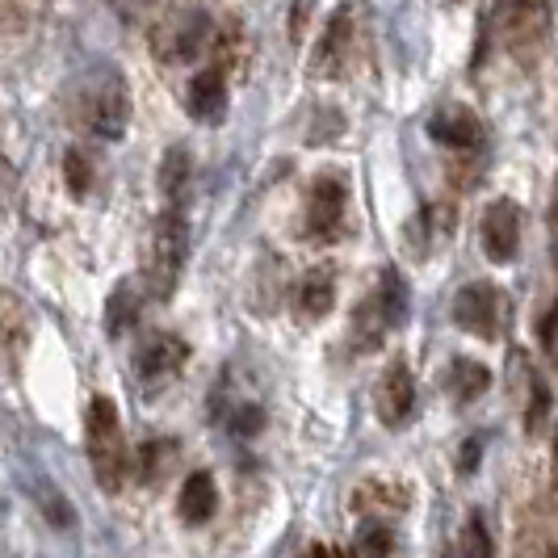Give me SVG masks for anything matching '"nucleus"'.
Returning <instances> with one entry per match:
<instances>
[{
    "label": "nucleus",
    "instance_id": "obj_18",
    "mask_svg": "<svg viewBox=\"0 0 558 558\" xmlns=\"http://www.w3.org/2000/svg\"><path fill=\"white\" fill-rule=\"evenodd\" d=\"M63 168H68V190H72L76 197L88 194V181H93V172H88V160H84L76 147L63 156Z\"/></svg>",
    "mask_w": 558,
    "mask_h": 558
},
{
    "label": "nucleus",
    "instance_id": "obj_20",
    "mask_svg": "<svg viewBox=\"0 0 558 558\" xmlns=\"http://www.w3.org/2000/svg\"><path fill=\"white\" fill-rule=\"evenodd\" d=\"M38 504H43V512H47V517L56 521L59 530H68V525H72V508H68V504L59 500V492H56V487H47V492L38 496Z\"/></svg>",
    "mask_w": 558,
    "mask_h": 558
},
{
    "label": "nucleus",
    "instance_id": "obj_21",
    "mask_svg": "<svg viewBox=\"0 0 558 558\" xmlns=\"http://www.w3.org/2000/svg\"><path fill=\"white\" fill-rule=\"evenodd\" d=\"M466 555H492V537L483 530V517L471 512V525H466V546H462Z\"/></svg>",
    "mask_w": 558,
    "mask_h": 558
},
{
    "label": "nucleus",
    "instance_id": "obj_17",
    "mask_svg": "<svg viewBox=\"0 0 558 558\" xmlns=\"http://www.w3.org/2000/svg\"><path fill=\"white\" fill-rule=\"evenodd\" d=\"M185 181H190V147H168L165 165H160V190H165L168 202H177Z\"/></svg>",
    "mask_w": 558,
    "mask_h": 558
},
{
    "label": "nucleus",
    "instance_id": "obj_12",
    "mask_svg": "<svg viewBox=\"0 0 558 558\" xmlns=\"http://www.w3.org/2000/svg\"><path fill=\"white\" fill-rule=\"evenodd\" d=\"M135 290H140L135 278H122L110 290V299H106V332L110 336H126L131 328H135L140 307H143V299L135 294Z\"/></svg>",
    "mask_w": 558,
    "mask_h": 558
},
{
    "label": "nucleus",
    "instance_id": "obj_2",
    "mask_svg": "<svg viewBox=\"0 0 558 558\" xmlns=\"http://www.w3.org/2000/svg\"><path fill=\"white\" fill-rule=\"evenodd\" d=\"M84 441H88V462L93 475L106 492H118L126 483V437H122V420L106 395H97L88 403L84 416Z\"/></svg>",
    "mask_w": 558,
    "mask_h": 558
},
{
    "label": "nucleus",
    "instance_id": "obj_22",
    "mask_svg": "<svg viewBox=\"0 0 558 558\" xmlns=\"http://www.w3.org/2000/svg\"><path fill=\"white\" fill-rule=\"evenodd\" d=\"M260 424H265V412H260V408H240V412L231 416V428H235L240 437H252V433H260Z\"/></svg>",
    "mask_w": 558,
    "mask_h": 558
},
{
    "label": "nucleus",
    "instance_id": "obj_15",
    "mask_svg": "<svg viewBox=\"0 0 558 558\" xmlns=\"http://www.w3.org/2000/svg\"><path fill=\"white\" fill-rule=\"evenodd\" d=\"M374 303L383 307V315H387V324H391V328H399V324L408 319V286H403V278H399L395 269H387V274L378 278Z\"/></svg>",
    "mask_w": 558,
    "mask_h": 558
},
{
    "label": "nucleus",
    "instance_id": "obj_10",
    "mask_svg": "<svg viewBox=\"0 0 558 558\" xmlns=\"http://www.w3.org/2000/svg\"><path fill=\"white\" fill-rule=\"evenodd\" d=\"M185 106L194 113L197 122H219L227 113V81L219 68H206L197 72L190 88H185Z\"/></svg>",
    "mask_w": 558,
    "mask_h": 558
},
{
    "label": "nucleus",
    "instance_id": "obj_4",
    "mask_svg": "<svg viewBox=\"0 0 558 558\" xmlns=\"http://www.w3.org/2000/svg\"><path fill=\"white\" fill-rule=\"evenodd\" d=\"M453 324L466 328V332L483 336V340H496L508 324V299H504L500 286L492 281H471L458 290L453 299Z\"/></svg>",
    "mask_w": 558,
    "mask_h": 558
},
{
    "label": "nucleus",
    "instance_id": "obj_5",
    "mask_svg": "<svg viewBox=\"0 0 558 558\" xmlns=\"http://www.w3.org/2000/svg\"><path fill=\"white\" fill-rule=\"evenodd\" d=\"M521 227H525V210L512 197H496L483 210V252L496 265H512L517 248H521Z\"/></svg>",
    "mask_w": 558,
    "mask_h": 558
},
{
    "label": "nucleus",
    "instance_id": "obj_9",
    "mask_svg": "<svg viewBox=\"0 0 558 558\" xmlns=\"http://www.w3.org/2000/svg\"><path fill=\"white\" fill-rule=\"evenodd\" d=\"M428 135L441 143V147H453V151H466V147H475L483 140L478 118L471 110H462V106H446V110L433 113L428 118Z\"/></svg>",
    "mask_w": 558,
    "mask_h": 558
},
{
    "label": "nucleus",
    "instance_id": "obj_7",
    "mask_svg": "<svg viewBox=\"0 0 558 558\" xmlns=\"http://www.w3.org/2000/svg\"><path fill=\"white\" fill-rule=\"evenodd\" d=\"M190 362V344L172 332H156L143 340L140 357H135V369H140L143 387H160L168 378H177Z\"/></svg>",
    "mask_w": 558,
    "mask_h": 558
},
{
    "label": "nucleus",
    "instance_id": "obj_14",
    "mask_svg": "<svg viewBox=\"0 0 558 558\" xmlns=\"http://www.w3.org/2000/svg\"><path fill=\"white\" fill-rule=\"evenodd\" d=\"M487 383H492V374L475 357H453V365H449V391H453L458 403L478 399V395L487 391Z\"/></svg>",
    "mask_w": 558,
    "mask_h": 558
},
{
    "label": "nucleus",
    "instance_id": "obj_11",
    "mask_svg": "<svg viewBox=\"0 0 558 558\" xmlns=\"http://www.w3.org/2000/svg\"><path fill=\"white\" fill-rule=\"evenodd\" d=\"M219 508V487H215V475L210 471H194V475L181 483V517L190 525H206Z\"/></svg>",
    "mask_w": 558,
    "mask_h": 558
},
{
    "label": "nucleus",
    "instance_id": "obj_13",
    "mask_svg": "<svg viewBox=\"0 0 558 558\" xmlns=\"http://www.w3.org/2000/svg\"><path fill=\"white\" fill-rule=\"evenodd\" d=\"M349 34H353V17H349V9H340L332 22H328V29H324V38H319V51H315L319 72H328V76H332L340 56L349 51Z\"/></svg>",
    "mask_w": 558,
    "mask_h": 558
},
{
    "label": "nucleus",
    "instance_id": "obj_19",
    "mask_svg": "<svg viewBox=\"0 0 558 558\" xmlns=\"http://www.w3.org/2000/svg\"><path fill=\"white\" fill-rule=\"evenodd\" d=\"M391 546V530H383V525H365L362 542H357V550H365V555H387Z\"/></svg>",
    "mask_w": 558,
    "mask_h": 558
},
{
    "label": "nucleus",
    "instance_id": "obj_16",
    "mask_svg": "<svg viewBox=\"0 0 558 558\" xmlns=\"http://www.w3.org/2000/svg\"><path fill=\"white\" fill-rule=\"evenodd\" d=\"M336 303V286L328 274H311L303 286H299V311L307 315V319H324Z\"/></svg>",
    "mask_w": 558,
    "mask_h": 558
},
{
    "label": "nucleus",
    "instance_id": "obj_1",
    "mask_svg": "<svg viewBox=\"0 0 558 558\" xmlns=\"http://www.w3.org/2000/svg\"><path fill=\"white\" fill-rule=\"evenodd\" d=\"M76 118L88 135L97 140H118L131 122V93L122 72L113 68H93L76 88Z\"/></svg>",
    "mask_w": 558,
    "mask_h": 558
},
{
    "label": "nucleus",
    "instance_id": "obj_23",
    "mask_svg": "<svg viewBox=\"0 0 558 558\" xmlns=\"http://www.w3.org/2000/svg\"><path fill=\"white\" fill-rule=\"evenodd\" d=\"M478 449H483L478 441H466V449H462V471H466V475L478 466Z\"/></svg>",
    "mask_w": 558,
    "mask_h": 558
},
{
    "label": "nucleus",
    "instance_id": "obj_3",
    "mask_svg": "<svg viewBox=\"0 0 558 558\" xmlns=\"http://www.w3.org/2000/svg\"><path fill=\"white\" fill-rule=\"evenodd\" d=\"M181 265H185V219L177 206H168L156 223V235H151V265H147V278H151V290L160 303L172 299Z\"/></svg>",
    "mask_w": 558,
    "mask_h": 558
},
{
    "label": "nucleus",
    "instance_id": "obj_6",
    "mask_svg": "<svg viewBox=\"0 0 558 558\" xmlns=\"http://www.w3.org/2000/svg\"><path fill=\"white\" fill-rule=\"evenodd\" d=\"M349 185L340 177H319L307 194V235L311 240H336L344 227Z\"/></svg>",
    "mask_w": 558,
    "mask_h": 558
},
{
    "label": "nucleus",
    "instance_id": "obj_8",
    "mask_svg": "<svg viewBox=\"0 0 558 558\" xmlns=\"http://www.w3.org/2000/svg\"><path fill=\"white\" fill-rule=\"evenodd\" d=\"M374 408H378V420H383L387 428H399L403 420L412 416V408H416V378H412L408 362L387 365V374L378 378Z\"/></svg>",
    "mask_w": 558,
    "mask_h": 558
}]
</instances>
